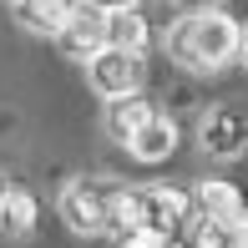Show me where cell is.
<instances>
[{"mask_svg": "<svg viewBox=\"0 0 248 248\" xmlns=\"http://www.w3.org/2000/svg\"><path fill=\"white\" fill-rule=\"evenodd\" d=\"M193 218H198V193L172 187V183L137 187V228H157V233H167V238H177Z\"/></svg>", "mask_w": 248, "mask_h": 248, "instance_id": "277c9868", "label": "cell"}, {"mask_svg": "<svg viewBox=\"0 0 248 248\" xmlns=\"http://www.w3.org/2000/svg\"><path fill=\"white\" fill-rule=\"evenodd\" d=\"M193 193H198V213L218 218V223H238V213L248 208L243 193L233 183H223V177H202V183H193Z\"/></svg>", "mask_w": 248, "mask_h": 248, "instance_id": "8fae6325", "label": "cell"}, {"mask_svg": "<svg viewBox=\"0 0 248 248\" xmlns=\"http://www.w3.org/2000/svg\"><path fill=\"white\" fill-rule=\"evenodd\" d=\"M177 248H238V233H233V223H218V218H202L198 213L177 233Z\"/></svg>", "mask_w": 248, "mask_h": 248, "instance_id": "4fadbf2b", "label": "cell"}, {"mask_svg": "<svg viewBox=\"0 0 248 248\" xmlns=\"http://www.w3.org/2000/svg\"><path fill=\"white\" fill-rule=\"evenodd\" d=\"M127 152L137 157V162H167V157L177 152V122L167 117V111H152V117L142 122V132L127 142Z\"/></svg>", "mask_w": 248, "mask_h": 248, "instance_id": "ba28073f", "label": "cell"}, {"mask_svg": "<svg viewBox=\"0 0 248 248\" xmlns=\"http://www.w3.org/2000/svg\"><path fill=\"white\" fill-rule=\"evenodd\" d=\"M76 0H16V20L31 31V36H56L66 26Z\"/></svg>", "mask_w": 248, "mask_h": 248, "instance_id": "7c38bea8", "label": "cell"}, {"mask_svg": "<svg viewBox=\"0 0 248 248\" xmlns=\"http://www.w3.org/2000/svg\"><path fill=\"white\" fill-rule=\"evenodd\" d=\"M238 61H243V71H248V26H243V46H238Z\"/></svg>", "mask_w": 248, "mask_h": 248, "instance_id": "2e32d148", "label": "cell"}, {"mask_svg": "<svg viewBox=\"0 0 248 248\" xmlns=\"http://www.w3.org/2000/svg\"><path fill=\"white\" fill-rule=\"evenodd\" d=\"M5 187H10V177H5V172H0V198H5Z\"/></svg>", "mask_w": 248, "mask_h": 248, "instance_id": "e0dca14e", "label": "cell"}, {"mask_svg": "<svg viewBox=\"0 0 248 248\" xmlns=\"http://www.w3.org/2000/svg\"><path fill=\"white\" fill-rule=\"evenodd\" d=\"M86 81H92V92L101 101H111V96H132V92H142V81H147V66H142V51H127V46H101L96 56H86Z\"/></svg>", "mask_w": 248, "mask_h": 248, "instance_id": "3957f363", "label": "cell"}, {"mask_svg": "<svg viewBox=\"0 0 248 248\" xmlns=\"http://www.w3.org/2000/svg\"><path fill=\"white\" fill-rule=\"evenodd\" d=\"M238 46H243V26L228 10H213L208 0L193 5L187 16H177L172 26H167V36H162V51L193 76L228 71V66L238 61Z\"/></svg>", "mask_w": 248, "mask_h": 248, "instance_id": "6da1fadb", "label": "cell"}, {"mask_svg": "<svg viewBox=\"0 0 248 248\" xmlns=\"http://www.w3.org/2000/svg\"><path fill=\"white\" fill-rule=\"evenodd\" d=\"M198 147L218 162H233V157L248 152V107L238 101H213L198 122Z\"/></svg>", "mask_w": 248, "mask_h": 248, "instance_id": "5b68a950", "label": "cell"}, {"mask_svg": "<svg viewBox=\"0 0 248 248\" xmlns=\"http://www.w3.org/2000/svg\"><path fill=\"white\" fill-rule=\"evenodd\" d=\"M10 5H16V0H10Z\"/></svg>", "mask_w": 248, "mask_h": 248, "instance_id": "d6986e66", "label": "cell"}, {"mask_svg": "<svg viewBox=\"0 0 248 248\" xmlns=\"http://www.w3.org/2000/svg\"><path fill=\"white\" fill-rule=\"evenodd\" d=\"M56 46L71 56V61L96 56L107 46V5H101V0H76L71 16H66V26L56 31Z\"/></svg>", "mask_w": 248, "mask_h": 248, "instance_id": "8992f818", "label": "cell"}, {"mask_svg": "<svg viewBox=\"0 0 248 248\" xmlns=\"http://www.w3.org/2000/svg\"><path fill=\"white\" fill-rule=\"evenodd\" d=\"M183 5H202V0H183Z\"/></svg>", "mask_w": 248, "mask_h": 248, "instance_id": "ac0fdd59", "label": "cell"}, {"mask_svg": "<svg viewBox=\"0 0 248 248\" xmlns=\"http://www.w3.org/2000/svg\"><path fill=\"white\" fill-rule=\"evenodd\" d=\"M177 238H167V233H157V228H132V233H122L117 248H172Z\"/></svg>", "mask_w": 248, "mask_h": 248, "instance_id": "5bb4252c", "label": "cell"}, {"mask_svg": "<svg viewBox=\"0 0 248 248\" xmlns=\"http://www.w3.org/2000/svg\"><path fill=\"white\" fill-rule=\"evenodd\" d=\"M36 218H41V202L36 193H26L20 183L5 187V198H0V238H31L36 233Z\"/></svg>", "mask_w": 248, "mask_h": 248, "instance_id": "9c48e42d", "label": "cell"}, {"mask_svg": "<svg viewBox=\"0 0 248 248\" xmlns=\"http://www.w3.org/2000/svg\"><path fill=\"white\" fill-rule=\"evenodd\" d=\"M61 223L76 238H122L137 228V187L117 183V177H71L56 198Z\"/></svg>", "mask_w": 248, "mask_h": 248, "instance_id": "7a4b0ae2", "label": "cell"}, {"mask_svg": "<svg viewBox=\"0 0 248 248\" xmlns=\"http://www.w3.org/2000/svg\"><path fill=\"white\" fill-rule=\"evenodd\" d=\"M107 41H111V46H127V51H147L152 26H147V16L137 10V0L107 5Z\"/></svg>", "mask_w": 248, "mask_h": 248, "instance_id": "30bf717a", "label": "cell"}, {"mask_svg": "<svg viewBox=\"0 0 248 248\" xmlns=\"http://www.w3.org/2000/svg\"><path fill=\"white\" fill-rule=\"evenodd\" d=\"M152 111H157V107H152L142 92H132V96H111V101H107V117H101V127H107V137L117 142V147H127V142L142 132V122H147Z\"/></svg>", "mask_w": 248, "mask_h": 248, "instance_id": "52a82bcc", "label": "cell"}, {"mask_svg": "<svg viewBox=\"0 0 248 248\" xmlns=\"http://www.w3.org/2000/svg\"><path fill=\"white\" fill-rule=\"evenodd\" d=\"M233 233H238V248H248V208L238 213V223H233Z\"/></svg>", "mask_w": 248, "mask_h": 248, "instance_id": "9a60e30c", "label": "cell"}]
</instances>
